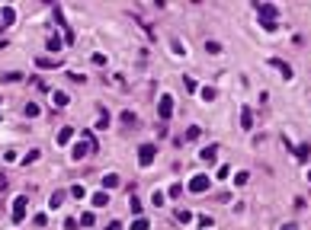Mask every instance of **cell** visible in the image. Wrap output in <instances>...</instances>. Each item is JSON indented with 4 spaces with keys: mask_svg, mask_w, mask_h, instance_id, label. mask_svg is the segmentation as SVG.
Here are the masks:
<instances>
[{
    "mask_svg": "<svg viewBox=\"0 0 311 230\" xmlns=\"http://www.w3.org/2000/svg\"><path fill=\"white\" fill-rule=\"evenodd\" d=\"M170 115H173V96H170V93H164L161 99H157V118H161V122H167Z\"/></svg>",
    "mask_w": 311,
    "mask_h": 230,
    "instance_id": "1",
    "label": "cell"
},
{
    "mask_svg": "<svg viewBox=\"0 0 311 230\" xmlns=\"http://www.w3.org/2000/svg\"><path fill=\"white\" fill-rule=\"evenodd\" d=\"M26 208H29V195H16V201H13V224L26 221Z\"/></svg>",
    "mask_w": 311,
    "mask_h": 230,
    "instance_id": "2",
    "label": "cell"
},
{
    "mask_svg": "<svg viewBox=\"0 0 311 230\" xmlns=\"http://www.w3.org/2000/svg\"><path fill=\"white\" fill-rule=\"evenodd\" d=\"M257 16H260V23H263V26H270V23H276L279 10L273 7V3H257Z\"/></svg>",
    "mask_w": 311,
    "mask_h": 230,
    "instance_id": "3",
    "label": "cell"
},
{
    "mask_svg": "<svg viewBox=\"0 0 311 230\" xmlns=\"http://www.w3.org/2000/svg\"><path fill=\"white\" fill-rule=\"evenodd\" d=\"M157 157V144H141L138 147V166H151Z\"/></svg>",
    "mask_w": 311,
    "mask_h": 230,
    "instance_id": "4",
    "label": "cell"
},
{
    "mask_svg": "<svg viewBox=\"0 0 311 230\" xmlns=\"http://www.w3.org/2000/svg\"><path fill=\"white\" fill-rule=\"evenodd\" d=\"M209 185H212V179L205 176V173H199V176H193V179H189V185H186V189L193 192V195H202V192H209Z\"/></svg>",
    "mask_w": 311,
    "mask_h": 230,
    "instance_id": "5",
    "label": "cell"
},
{
    "mask_svg": "<svg viewBox=\"0 0 311 230\" xmlns=\"http://www.w3.org/2000/svg\"><path fill=\"white\" fill-rule=\"evenodd\" d=\"M13 19H16V10L13 7H3V13H0V32L7 29V26H13Z\"/></svg>",
    "mask_w": 311,
    "mask_h": 230,
    "instance_id": "6",
    "label": "cell"
},
{
    "mask_svg": "<svg viewBox=\"0 0 311 230\" xmlns=\"http://www.w3.org/2000/svg\"><path fill=\"white\" fill-rule=\"evenodd\" d=\"M241 128H254V109H250V106H244L241 109Z\"/></svg>",
    "mask_w": 311,
    "mask_h": 230,
    "instance_id": "7",
    "label": "cell"
},
{
    "mask_svg": "<svg viewBox=\"0 0 311 230\" xmlns=\"http://www.w3.org/2000/svg\"><path fill=\"white\" fill-rule=\"evenodd\" d=\"M52 102H55V109H64L71 102V96L68 93H58V90H52Z\"/></svg>",
    "mask_w": 311,
    "mask_h": 230,
    "instance_id": "8",
    "label": "cell"
},
{
    "mask_svg": "<svg viewBox=\"0 0 311 230\" xmlns=\"http://www.w3.org/2000/svg\"><path fill=\"white\" fill-rule=\"evenodd\" d=\"M36 67L52 70V67H61V64H58V61H52V58H45V54H39V58H36Z\"/></svg>",
    "mask_w": 311,
    "mask_h": 230,
    "instance_id": "9",
    "label": "cell"
},
{
    "mask_svg": "<svg viewBox=\"0 0 311 230\" xmlns=\"http://www.w3.org/2000/svg\"><path fill=\"white\" fill-rule=\"evenodd\" d=\"M270 64H273V67H279V74H282V77H286V80H292V67H289V64H286V61H279V58H273V61H270Z\"/></svg>",
    "mask_w": 311,
    "mask_h": 230,
    "instance_id": "10",
    "label": "cell"
},
{
    "mask_svg": "<svg viewBox=\"0 0 311 230\" xmlns=\"http://www.w3.org/2000/svg\"><path fill=\"white\" fill-rule=\"evenodd\" d=\"M71 138H74V128H71V125H64V128L58 131V144H71Z\"/></svg>",
    "mask_w": 311,
    "mask_h": 230,
    "instance_id": "11",
    "label": "cell"
},
{
    "mask_svg": "<svg viewBox=\"0 0 311 230\" xmlns=\"http://www.w3.org/2000/svg\"><path fill=\"white\" fill-rule=\"evenodd\" d=\"M173 221H177V224H189V221H193V214H189L186 208H177V211H173Z\"/></svg>",
    "mask_w": 311,
    "mask_h": 230,
    "instance_id": "12",
    "label": "cell"
},
{
    "mask_svg": "<svg viewBox=\"0 0 311 230\" xmlns=\"http://www.w3.org/2000/svg\"><path fill=\"white\" fill-rule=\"evenodd\" d=\"M116 185H119V176H116V173L103 176V192H106V189H116Z\"/></svg>",
    "mask_w": 311,
    "mask_h": 230,
    "instance_id": "13",
    "label": "cell"
},
{
    "mask_svg": "<svg viewBox=\"0 0 311 230\" xmlns=\"http://www.w3.org/2000/svg\"><path fill=\"white\" fill-rule=\"evenodd\" d=\"M199 157H202L205 163H215V157H218V147H205V150L199 153Z\"/></svg>",
    "mask_w": 311,
    "mask_h": 230,
    "instance_id": "14",
    "label": "cell"
},
{
    "mask_svg": "<svg viewBox=\"0 0 311 230\" xmlns=\"http://www.w3.org/2000/svg\"><path fill=\"white\" fill-rule=\"evenodd\" d=\"M199 134H202V131H199V125H189V128H186V134H183V141H196Z\"/></svg>",
    "mask_w": 311,
    "mask_h": 230,
    "instance_id": "15",
    "label": "cell"
},
{
    "mask_svg": "<svg viewBox=\"0 0 311 230\" xmlns=\"http://www.w3.org/2000/svg\"><path fill=\"white\" fill-rule=\"evenodd\" d=\"M64 205V192H55L52 198H48V208H61Z\"/></svg>",
    "mask_w": 311,
    "mask_h": 230,
    "instance_id": "16",
    "label": "cell"
},
{
    "mask_svg": "<svg viewBox=\"0 0 311 230\" xmlns=\"http://www.w3.org/2000/svg\"><path fill=\"white\" fill-rule=\"evenodd\" d=\"M87 153H90V144L84 141V144H77V147H74V160H80V157H87Z\"/></svg>",
    "mask_w": 311,
    "mask_h": 230,
    "instance_id": "17",
    "label": "cell"
},
{
    "mask_svg": "<svg viewBox=\"0 0 311 230\" xmlns=\"http://www.w3.org/2000/svg\"><path fill=\"white\" fill-rule=\"evenodd\" d=\"M106 201H109L106 192H96V195H93V208H106Z\"/></svg>",
    "mask_w": 311,
    "mask_h": 230,
    "instance_id": "18",
    "label": "cell"
},
{
    "mask_svg": "<svg viewBox=\"0 0 311 230\" xmlns=\"http://www.w3.org/2000/svg\"><path fill=\"white\" fill-rule=\"evenodd\" d=\"M23 80V74L19 70H10V74H3V83H19Z\"/></svg>",
    "mask_w": 311,
    "mask_h": 230,
    "instance_id": "19",
    "label": "cell"
},
{
    "mask_svg": "<svg viewBox=\"0 0 311 230\" xmlns=\"http://www.w3.org/2000/svg\"><path fill=\"white\" fill-rule=\"evenodd\" d=\"M45 45L52 48V51H58V48H61L64 42H61V35H48V42H45Z\"/></svg>",
    "mask_w": 311,
    "mask_h": 230,
    "instance_id": "20",
    "label": "cell"
},
{
    "mask_svg": "<svg viewBox=\"0 0 311 230\" xmlns=\"http://www.w3.org/2000/svg\"><path fill=\"white\" fill-rule=\"evenodd\" d=\"M132 230H151V224L145 221V217H135V221H132Z\"/></svg>",
    "mask_w": 311,
    "mask_h": 230,
    "instance_id": "21",
    "label": "cell"
},
{
    "mask_svg": "<svg viewBox=\"0 0 311 230\" xmlns=\"http://www.w3.org/2000/svg\"><path fill=\"white\" fill-rule=\"evenodd\" d=\"M164 201H167V195H164V192H154V195H151V205H154V208H161Z\"/></svg>",
    "mask_w": 311,
    "mask_h": 230,
    "instance_id": "22",
    "label": "cell"
},
{
    "mask_svg": "<svg viewBox=\"0 0 311 230\" xmlns=\"http://www.w3.org/2000/svg\"><path fill=\"white\" fill-rule=\"evenodd\" d=\"M26 115L36 118V115H39V102H26Z\"/></svg>",
    "mask_w": 311,
    "mask_h": 230,
    "instance_id": "23",
    "label": "cell"
},
{
    "mask_svg": "<svg viewBox=\"0 0 311 230\" xmlns=\"http://www.w3.org/2000/svg\"><path fill=\"white\" fill-rule=\"evenodd\" d=\"M93 224H96V217H93V214H90V211H87V214H84V217H80V227H93Z\"/></svg>",
    "mask_w": 311,
    "mask_h": 230,
    "instance_id": "24",
    "label": "cell"
},
{
    "mask_svg": "<svg viewBox=\"0 0 311 230\" xmlns=\"http://www.w3.org/2000/svg\"><path fill=\"white\" fill-rule=\"evenodd\" d=\"M119 118H122L125 125H138V118H135V112H122V115H119Z\"/></svg>",
    "mask_w": 311,
    "mask_h": 230,
    "instance_id": "25",
    "label": "cell"
},
{
    "mask_svg": "<svg viewBox=\"0 0 311 230\" xmlns=\"http://www.w3.org/2000/svg\"><path fill=\"white\" fill-rule=\"evenodd\" d=\"M170 198H183V185H180V182L170 185Z\"/></svg>",
    "mask_w": 311,
    "mask_h": 230,
    "instance_id": "26",
    "label": "cell"
},
{
    "mask_svg": "<svg viewBox=\"0 0 311 230\" xmlns=\"http://www.w3.org/2000/svg\"><path fill=\"white\" fill-rule=\"evenodd\" d=\"M199 227H202V230H212V217H209V214H199Z\"/></svg>",
    "mask_w": 311,
    "mask_h": 230,
    "instance_id": "27",
    "label": "cell"
},
{
    "mask_svg": "<svg viewBox=\"0 0 311 230\" xmlns=\"http://www.w3.org/2000/svg\"><path fill=\"white\" fill-rule=\"evenodd\" d=\"M36 160H39V150H29V153L23 157V163H26V166H29V163H36Z\"/></svg>",
    "mask_w": 311,
    "mask_h": 230,
    "instance_id": "28",
    "label": "cell"
},
{
    "mask_svg": "<svg viewBox=\"0 0 311 230\" xmlns=\"http://www.w3.org/2000/svg\"><path fill=\"white\" fill-rule=\"evenodd\" d=\"M71 195H74V198H84V195H87V189H84V185H74V189H71Z\"/></svg>",
    "mask_w": 311,
    "mask_h": 230,
    "instance_id": "29",
    "label": "cell"
},
{
    "mask_svg": "<svg viewBox=\"0 0 311 230\" xmlns=\"http://www.w3.org/2000/svg\"><path fill=\"white\" fill-rule=\"evenodd\" d=\"M183 86H186L189 93H196V90H199V86H196V80H193V77H183Z\"/></svg>",
    "mask_w": 311,
    "mask_h": 230,
    "instance_id": "30",
    "label": "cell"
},
{
    "mask_svg": "<svg viewBox=\"0 0 311 230\" xmlns=\"http://www.w3.org/2000/svg\"><path fill=\"white\" fill-rule=\"evenodd\" d=\"M215 96H218V93L212 90V86H205V90H202V99H205V102H212V99H215Z\"/></svg>",
    "mask_w": 311,
    "mask_h": 230,
    "instance_id": "31",
    "label": "cell"
},
{
    "mask_svg": "<svg viewBox=\"0 0 311 230\" xmlns=\"http://www.w3.org/2000/svg\"><path fill=\"white\" fill-rule=\"evenodd\" d=\"M205 51H209V54H218V51H221V45H218V42H205Z\"/></svg>",
    "mask_w": 311,
    "mask_h": 230,
    "instance_id": "32",
    "label": "cell"
},
{
    "mask_svg": "<svg viewBox=\"0 0 311 230\" xmlns=\"http://www.w3.org/2000/svg\"><path fill=\"white\" fill-rule=\"evenodd\" d=\"M128 208H132V214H141V201L138 198H128Z\"/></svg>",
    "mask_w": 311,
    "mask_h": 230,
    "instance_id": "33",
    "label": "cell"
},
{
    "mask_svg": "<svg viewBox=\"0 0 311 230\" xmlns=\"http://www.w3.org/2000/svg\"><path fill=\"white\" fill-rule=\"evenodd\" d=\"M215 176H218V179H228V176H231V166H218Z\"/></svg>",
    "mask_w": 311,
    "mask_h": 230,
    "instance_id": "34",
    "label": "cell"
},
{
    "mask_svg": "<svg viewBox=\"0 0 311 230\" xmlns=\"http://www.w3.org/2000/svg\"><path fill=\"white\" fill-rule=\"evenodd\" d=\"M247 179H250L247 173H238V176H234V185H244V182H247Z\"/></svg>",
    "mask_w": 311,
    "mask_h": 230,
    "instance_id": "35",
    "label": "cell"
},
{
    "mask_svg": "<svg viewBox=\"0 0 311 230\" xmlns=\"http://www.w3.org/2000/svg\"><path fill=\"white\" fill-rule=\"evenodd\" d=\"M32 221H36V227H45V224H48V217H45V214H36Z\"/></svg>",
    "mask_w": 311,
    "mask_h": 230,
    "instance_id": "36",
    "label": "cell"
},
{
    "mask_svg": "<svg viewBox=\"0 0 311 230\" xmlns=\"http://www.w3.org/2000/svg\"><path fill=\"white\" fill-rule=\"evenodd\" d=\"M64 227H68V230H77V217H68V221H64Z\"/></svg>",
    "mask_w": 311,
    "mask_h": 230,
    "instance_id": "37",
    "label": "cell"
},
{
    "mask_svg": "<svg viewBox=\"0 0 311 230\" xmlns=\"http://www.w3.org/2000/svg\"><path fill=\"white\" fill-rule=\"evenodd\" d=\"M103 230H122V224H119V221H112V224H106Z\"/></svg>",
    "mask_w": 311,
    "mask_h": 230,
    "instance_id": "38",
    "label": "cell"
},
{
    "mask_svg": "<svg viewBox=\"0 0 311 230\" xmlns=\"http://www.w3.org/2000/svg\"><path fill=\"white\" fill-rule=\"evenodd\" d=\"M282 230H298V227H295V224H286V227H282Z\"/></svg>",
    "mask_w": 311,
    "mask_h": 230,
    "instance_id": "39",
    "label": "cell"
}]
</instances>
